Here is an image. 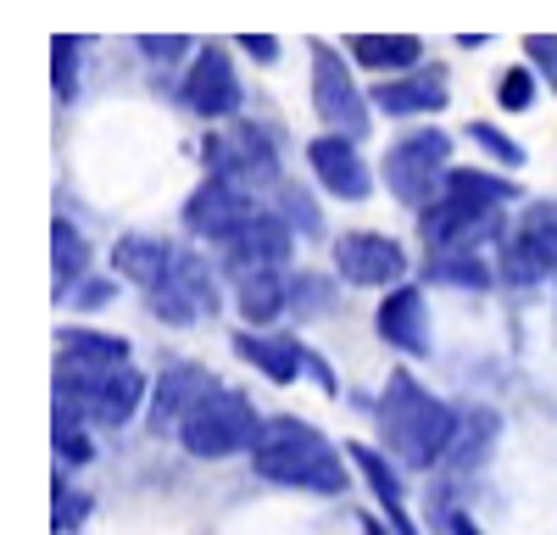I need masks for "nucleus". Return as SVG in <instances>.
<instances>
[{"label": "nucleus", "mask_w": 557, "mask_h": 535, "mask_svg": "<svg viewBox=\"0 0 557 535\" xmlns=\"http://www.w3.org/2000/svg\"><path fill=\"white\" fill-rule=\"evenodd\" d=\"M341 45L368 78H396V73H412L418 62H430V45L418 34H346Z\"/></svg>", "instance_id": "obj_19"}, {"label": "nucleus", "mask_w": 557, "mask_h": 535, "mask_svg": "<svg viewBox=\"0 0 557 535\" xmlns=\"http://www.w3.org/2000/svg\"><path fill=\"white\" fill-rule=\"evenodd\" d=\"M57 351L62 357H84V363H128V340L96 324H62L57 329Z\"/></svg>", "instance_id": "obj_25"}, {"label": "nucleus", "mask_w": 557, "mask_h": 535, "mask_svg": "<svg viewBox=\"0 0 557 535\" xmlns=\"http://www.w3.org/2000/svg\"><path fill=\"white\" fill-rule=\"evenodd\" d=\"M441 196H451V201H462V207H480V212H513V207H524L519 173H502V167H491V162H480V167H474V162H451Z\"/></svg>", "instance_id": "obj_18"}, {"label": "nucleus", "mask_w": 557, "mask_h": 535, "mask_svg": "<svg viewBox=\"0 0 557 535\" xmlns=\"http://www.w3.org/2000/svg\"><path fill=\"white\" fill-rule=\"evenodd\" d=\"M301 162L312 173V185L323 201H341V207H362L380 196V167L362 157V140L335 128H318L312 140L301 146Z\"/></svg>", "instance_id": "obj_7"}, {"label": "nucleus", "mask_w": 557, "mask_h": 535, "mask_svg": "<svg viewBox=\"0 0 557 535\" xmlns=\"http://www.w3.org/2000/svg\"><path fill=\"white\" fill-rule=\"evenodd\" d=\"M451 535H480V524L469 513H451Z\"/></svg>", "instance_id": "obj_39"}, {"label": "nucleus", "mask_w": 557, "mask_h": 535, "mask_svg": "<svg viewBox=\"0 0 557 535\" xmlns=\"http://www.w3.org/2000/svg\"><path fill=\"white\" fill-rule=\"evenodd\" d=\"M491 34H457V51H485Z\"/></svg>", "instance_id": "obj_38"}, {"label": "nucleus", "mask_w": 557, "mask_h": 535, "mask_svg": "<svg viewBox=\"0 0 557 535\" xmlns=\"http://www.w3.org/2000/svg\"><path fill=\"white\" fill-rule=\"evenodd\" d=\"M151 401V385H146V369H134V363H117L107 380H101V390L84 401V413H89V424H101V430H123L139 408Z\"/></svg>", "instance_id": "obj_20"}, {"label": "nucleus", "mask_w": 557, "mask_h": 535, "mask_svg": "<svg viewBox=\"0 0 557 535\" xmlns=\"http://www.w3.org/2000/svg\"><path fill=\"white\" fill-rule=\"evenodd\" d=\"M462 140L480 146V157H485L491 167H502V173H519V167L530 162V151H524V146H519L502 123H491V117H474L469 128H462Z\"/></svg>", "instance_id": "obj_28"}, {"label": "nucleus", "mask_w": 557, "mask_h": 535, "mask_svg": "<svg viewBox=\"0 0 557 535\" xmlns=\"http://www.w3.org/2000/svg\"><path fill=\"white\" fill-rule=\"evenodd\" d=\"M51 89H57V107H78V89H84V34H57L51 39Z\"/></svg>", "instance_id": "obj_27"}, {"label": "nucleus", "mask_w": 557, "mask_h": 535, "mask_svg": "<svg viewBox=\"0 0 557 535\" xmlns=\"http://www.w3.org/2000/svg\"><path fill=\"white\" fill-rule=\"evenodd\" d=\"M290 274L296 268H240V274H223L246 329H278V319L290 312Z\"/></svg>", "instance_id": "obj_15"}, {"label": "nucleus", "mask_w": 557, "mask_h": 535, "mask_svg": "<svg viewBox=\"0 0 557 535\" xmlns=\"http://www.w3.org/2000/svg\"><path fill=\"white\" fill-rule=\"evenodd\" d=\"M251 212H257L251 185H240V178H228V173H207L201 185L184 196L178 223H184V235H190L196 246H228Z\"/></svg>", "instance_id": "obj_11"}, {"label": "nucleus", "mask_w": 557, "mask_h": 535, "mask_svg": "<svg viewBox=\"0 0 557 535\" xmlns=\"http://www.w3.org/2000/svg\"><path fill=\"white\" fill-rule=\"evenodd\" d=\"M178 107L196 123H235L246 107V78L228 45H196V57L184 62L178 78Z\"/></svg>", "instance_id": "obj_9"}, {"label": "nucleus", "mask_w": 557, "mask_h": 535, "mask_svg": "<svg viewBox=\"0 0 557 535\" xmlns=\"http://www.w3.org/2000/svg\"><path fill=\"white\" fill-rule=\"evenodd\" d=\"M307 380H312L323 396L341 390V380H335V369H330V357H318V351H307Z\"/></svg>", "instance_id": "obj_37"}, {"label": "nucleus", "mask_w": 557, "mask_h": 535, "mask_svg": "<svg viewBox=\"0 0 557 535\" xmlns=\"http://www.w3.org/2000/svg\"><path fill=\"white\" fill-rule=\"evenodd\" d=\"M424 279L430 285H446V290L480 296V290L496 285V262L485 251H435V257H424Z\"/></svg>", "instance_id": "obj_24"}, {"label": "nucleus", "mask_w": 557, "mask_h": 535, "mask_svg": "<svg viewBox=\"0 0 557 535\" xmlns=\"http://www.w3.org/2000/svg\"><path fill=\"white\" fill-rule=\"evenodd\" d=\"M330 274L346 290H396L412 274V251L385 229H341L330 240Z\"/></svg>", "instance_id": "obj_8"}, {"label": "nucleus", "mask_w": 557, "mask_h": 535, "mask_svg": "<svg viewBox=\"0 0 557 535\" xmlns=\"http://www.w3.org/2000/svg\"><path fill=\"white\" fill-rule=\"evenodd\" d=\"M57 458L67 469H84L96 458V440H89V413L78 401H57Z\"/></svg>", "instance_id": "obj_29"}, {"label": "nucleus", "mask_w": 557, "mask_h": 535, "mask_svg": "<svg viewBox=\"0 0 557 535\" xmlns=\"http://www.w3.org/2000/svg\"><path fill=\"white\" fill-rule=\"evenodd\" d=\"M235 51L251 57L257 67H273L278 57H285V39H278V34H235Z\"/></svg>", "instance_id": "obj_36"}, {"label": "nucleus", "mask_w": 557, "mask_h": 535, "mask_svg": "<svg viewBox=\"0 0 557 535\" xmlns=\"http://www.w3.org/2000/svg\"><path fill=\"white\" fill-rule=\"evenodd\" d=\"M173 240L168 235H151V229H123L117 240H112V251H107V268L123 279V285H134L139 296L146 290H157L162 279H168V268H173Z\"/></svg>", "instance_id": "obj_16"}, {"label": "nucleus", "mask_w": 557, "mask_h": 535, "mask_svg": "<svg viewBox=\"0 0 557 535\" xmlns=\"http://www.w3.org/2000/svg\"><path fill=\"white\" fill-rule=\"evenodd\" d=\"M374 335L401 351V357H430L435 346V329H430V296L424 285H396V290H380V307H374Z\"/></svg>", "instance_id": "obj_14"}, {"label": "nucleus", "mask_w": 557, "mask_h": 535, "mask_svg": "<svg viewBox=\"0 0 557 535\" xmlns=\"http://www.w3.org/2000/svg\"><path fill=\"white\" fill-rule=\"evenodd\" d=\"M96 262V240H89L73 217H51V274H57V301H67V290L78 279H89Z\"/></svg>", "instance_id": "obj_23"}, {"label": "nucleus", "mask_w": 557, "mask_h": 535, "mask_svg": "<svg viewBox=\"0 0 557 535\" xmlns=\"http://www.w3.org/2000/svg\"><path fill=\"white\" fill-rule=\"evenodd\" d=\"M251 469L268 485H290V490H312V497H341L346 490V458L341 446L312 430L307 419H262L257 446H251Z\"/></svg>", "instance_id": "obj_2"}, {"label": "nucleus", "mask_w": 557, "mask_h": 535, "mask_svg": "<svg viewBox=\"0 0 557 535\" xmlns=\"http://www.w3.org/2000/svg\"><path fill=\"white\" fill-rule=\"evenodd\" d=\"M496 279L502 285H541L557 274V201L530 196L513 217V235L496 240Z\"/></svg>", "instance_id": "obj_10"}, {"label": "nucleus", "mask_w": 557, "mask_h": 535, "mask_svg": "<svg viewBox=\"0 0 557 535\" xmlns=\"http://www.w3.org/2000/svg\"><path fill=\"white\" fill-rule=\"evenodd\" d=\"M368 96H374V112L391 117V123H430L451 107V73L441 62H418L412 73L374 78Z\"/></svg>", "instance_id": "obj_12"}, {"label": "nucleus", "mask_w": 557, "mask_h": 535, "mask_svg": "<svg viewBox=\"0 0 557 535\" xmlns=\"http://www.w3.org/2000/svg\"><path fill=\"white\" fill-rule=\"evenodd\" d=\"M519 51H524L530 67L541 73L546 96H557V34H524V39H519Z\"/></svg>", "instance_id": "obj_34"}, {"label": "nucleus", "mask_w": 557, "mask_h": 535, "mask_svg": "<svg viewBox=\"0 0 557 535\" xmlns=\"http://www.w3.org/2000/svg\"><path fill=\"white\" fill-rule=\"evenodd\" d=\"M357 62L346 57V45L335 39H312L307 45V101H312V117L318 128H335V134H351V140H368L380 123L374 112V96L357 84Z\"/></svg>", "instance_id": "obj_3"}, {"label": "nucleus", "mask_w": 557, "mask_h": 535, "mask_svg": "<svg viewBox=\"0 0 557 535\" xmlns=\"http://www.w3.org/2000/svg\"><path fill=\"white\" fill-rule=\"evenodd\" d=\"M228 346H235V357H246V363L262 380H273V385H296L307 374V351H312V346H301L285 329H235Z\"/></svg>", "instance_id": "obj_17"}, {"label": "nucleus", "mask_w": 557, "mask_h": 535, "mask_svg": "<svg viewBox=\"0 0 557 535\" xmlns=\"http://www.w3.org/2000/svg\"><path fill=\"white\" fill-rule=\"evenodd\" d=\"M374 413H380V440L391 446V458L401 469H435L462 430V413L451 401H441L430 385H418L407 369L385 380Z\"/></svg>", "instance_id": "obj_1"}, {"label": "nucleus", "mask_w": 557, "mask_h": 535, "mask_svg": "<svg viewBox=\"0 0 557 535\" xmlns=\"http://www.w3.org/2000/svg\"><path fill=\"white\" fill-rule=\"evenodd\" d=\"M278 212H285L290 217V229L301 235V240H323V235H330V229H323V212H318V201H312V190H301V185H290V178H278Z\"/></svg>", "instance_id": "obj_30"}, {"label": "nucleus", "mask_w": 557, "mask_h": 535, "mask_svg": "<svg viewBox=\"0 0 557 535\" xmlns=\"http://www.w3.org/2000/svg\"><path fill=\"white\" fill-rule=\"evenodd\" d=\"M218 274H223V262H212L207 246L190 240V246L173 251L168 279L157 290H146V307L168 329H196L207 312H218Z\"/></svg>", "instance_id": "obj_6"}, {"label": "nucleus", "mask_w": 557, "mask_h": 535, "mask_svg": "<svg viewBox=\"0 0 557 535\" xmlns=\"http://www.w3.org/2000/svg\"><path fill=\"white\" fill-rule=\"evenodd\" d=\"M117 290H123V279L107 268V274H89V279H78V285L67 290V301H62V307H73V312H107V307L117 301Z\"/></svg>", "instance_id": "obj_31"}, {"label": "nucleus", "mask_w": 557, "mask_h": 535, "mask_svg": "<svg viewBox=\"0 0 557 535\" xmlns=\"http://www.w3.org/2000/svg\"><path fill=\"white\" fill-rule=\"evenodd\" d=\"M346 452H351V463L362 469L368 490L380 497V508H385L391 530H396V535H418V524H412V513H407V502H401V480H396V469L385 463V452H374V446H362V440H351Z\"/></svg>", "instance_id": "obj_22"}, {"label": "nucleus", "mask_w": 557, "mask_h": 535, "mask_svg": "<svg viewBox=\"0 0 557 535\" xmlns=\"http://www.w3.org/2000/svg\"><path fill=\"white\" fill-rule=\"evenodd\" d=\"M257 408H251V396L246 390H228V385H212L190 413H184L178 424V446L190 458L201 463H223V458H235V452H251L257 446Z\"/></svg>", "instance_id": "obj_5"}, {"label": "nucleus", "mask_w": 557, "mask_h": 535, "mask_svg": "<svg viewBox=\"0 0 557 535\" xmlns=\"http://www.w3.org/2000/svg\"><path fill=\"white\" fill-rule=\"evenodd\" d=\"M296 229H290V217L278 212V207H257L246 223H240V235L218 246L223 251V274H240V268H296Z\"/></svg>", "instance_id": "obj_13"}, {"label": "nucleus", "mask_w": 557, "mask_h": 535, "mask_svg": "<svg viewBox=\"0 0 557 535\" xmlns=\"http://www.w3.org/2000/svg\"><path fill=\"white\" fill-rule=\"evenodd\" d=\"M451 151H457V140L446 128H435V123H401V134L380 157V185L391 190V201L401 212H424L441 196L446 173H451Z\"/></svg>", "instance_id": "obj_4"}, {"label": "nucleus", "mask_w": 557, "mask_h": 535, "mask_svg": "<svg viewBox=\"0 0 557 535\" xmlns=\"http://www.w3.org/2000/svg\"><path fill=\"white\" fill-rule=\"evenodd\" d=\"M89 508H96V497L89 490H78V485H67V480H57V535H73L84 519H89Z\"/></svg>", "instance_id": "obj_33"}, {"label": "nucleus", "mask_w": 557, "mask_h": 535, "mask_svg": "<svg viewBox=\"0 0 557 535\" xmlns=\"http://www.w3.org/2000/svg\"><path fill=\"white\" fill-rule=\"evenodd\" d=\"M491 96H496V112H502V117H524V112H535V101H541V73H535L530 62H507V67L496 73V84H491Z\"/></svg>", "instance_id": "obj_26"}, {"label": "nucleus", "mask_w": 557, "mask_h": 535, "mask_svg": "<svg viewBox=\"0 0 557 535\" xmlns=\"http://www.w3.org/2000/svg\"><path fill=\"white\" fill-rule=\"evenodd\" d=\"M134 51L151 57V62H178V57H196V45L184 39V34H139Z\"/></svg>", "instance_id": "obj_35"}, {"label": "nucleus", "mask_w": 557, "mask_h": 535, "mask_svg": "<svg viewBox=\"0 0 557 535\" xmlns=\"http://www.w3.org/2000/svg\"><path fill=\"white\" fill-rule=\"evenodd\" d=\"M335 274L323 279V274H290V312H318V307H330L335 301Z\"/></svg>", "instance_id": "obj_32"}, {"label": "nucleus", "mask_w": 557, "mask_h": 535, "mask_svg": "<svg viewBox=\"0 0 557 535\" xmlns=\"http://www.w3.org/2000/svg\"><path fill=\"white\" fill-rule=\"evenodd\" d=\"M207 390H212V380H207L201 363H168L162 380L151 385V430H178L184 413H190Z\"/></svg>", "instance_id": "obj_21"}]
</instances>
